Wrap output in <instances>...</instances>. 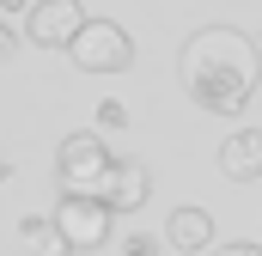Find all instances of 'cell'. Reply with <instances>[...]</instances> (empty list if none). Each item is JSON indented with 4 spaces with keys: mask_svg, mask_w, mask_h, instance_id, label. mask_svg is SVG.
<instances>
[{
    "mask_svg": "<svg viewBox=\"0 0 262 256\" xmlns=\"http://www.w3.org/2000/svg\"><path fill=\"white\" fill-rule=\"evenodd\" d=\"M220 171L238 177V183L262 177V128H232V134L220 140Z\"/></svg>",
    "mask_w": 262,
    "mask_h": 256,
    "instance_id": "8992f818",
    "label": "cell"
},
{
    "mask_svg": "<svg viewBox=\"0 0 262 256\" xmlns=\"http://www.w3.org/2000/svg\"><path fill=\"white\" fill-rule=\"evenodd\" d=\"M55 226H61V238L73 250H98V244L110 238V201H104V195H61Z\"/></svg>",
    "mask_w": 262,
    "mask_h": 256,
    "instance_id": "277c9868",
    "label": "cell"
},
{
    "mask_svg": "<svg viewBox=\"0 0 262 256\" xmlns=\"http://www.w3.org/2000/svg\"><path fill=\"white\" fill-rule=\"evenodd\" d=\"M165 238H171V250H207L213 244V220L201 214V207H177L171 220H165Z\"/></svg>",
    "mask_w": 262,
    "mask_h": 256,
    "instance_id": "ba28073f",
    "label": "cell"
},
{
    "mask_svg": "<svg viewBox=\"0 0 262 256\" xmlns=\"http://www.w3.org/2000/svg\"><path fill=\"white\" fill-rule=\"evenodd\" d=\"M67 55H73V67H85V73H122L134 61V37L116 18H85V31L67 43Z\"/></svg>",
    "mask_w": 262,
    "mask_h": 256,
    "instance_id": "7a4b0ae2",
    "label": "cell"
},
{
    "mask_svg": "<svg viewBox=\"0 0 262 256\" xmlns=\"http://www.w3.org/2000/svg\"><path fill=\"white\" fill-rule=\"evenodd\" d=\"M55 165H61V195H98L116 159L104 153L98 134H67L61 153H55Z\"/></svg>",
    "mask_w": 262,
    "mask_h": 256,
    "instance_id": "3957f363",
    "label": "cell"
},
{
    "mask_svg": "<svg viewBox=\"0 0 262 256\" xmlns=\"http://www.w3.org/2000/svg\"><path fill=\"white\" fill-rule=\"evenodd\" d=\"M213 256H262V244H220Z\"/></svg>",
    "mask_w": 262,
    "mask_h": 256,
    "instance_id": "4fadbf2b",
    "label": "cell"
},
{
    "mask_svg": "<svg viewBox=\"0 0 262 256\" xmlns=\"http://www.w3.org/2000/svg\"><path fill=\"white\" fill-rule=\"evenodd\" d=\"M98 195L110 201V214H134V207L146 201V165H140V159H116Z\"/></svg>",
    "mask_w": 262,
    "mask_h": 256,
    "instance_id": "52a82bcc",
    "label": "cell"
},
{
    "mask_svg": "<svg viewBox=\"0 0 262 256\" xmlns=\"http://www.w3.org/2000/svg\"><path fill=\"white\" fill-rule=\"evenodd\" d=\"M0 12H31V0H0Z\"/></svg>",
    "mask_w": 262,
    "mask_h": 256,
    "instance_id": "5bb4252c",
    "label": "cell"
},
{
    "mask_svg": "<svg viewBox=\"0 0 262 256\" xmlns=\"http://www.w3.org/2000/svg\"><path fill=\"white\" fill-rule=\"evenodd\" d=\"M177 79H183V92L201 110L238 116L250 104V92L262 86V49L250 43V31L201 25V31H189V43L177 55Z\"/></svg>",
    "mask_w": 262,
    "mask_h": 256,
    "instance_id": "6da1fadb",
    "label": "cell"
},
{
    "mask_svg": "<svg viewBox=\"0 0 262 256\" xmlns=\"http://www.w3.org/2000/svg\"><path fill=\"white\" fill-rule=\"evenodd\" d=\"M18 244H25V256H67V250H73V244L61 238V226H55V220H43V214L18 220Z\"/></svg>",
    "mask_w": 262,
    "mask_h": 256,
    "instance_id": "9c48e42d",
    "label": "cell"
},
{
    "mask_svg": "<svg viewBox=\"0 0 262 256\" xmlns=\"http://www.w3.org/2000/svg\"><path fill=\"white\" fill-rule=\"evenodd\" d=\"M98 128H128V110H122L116 98H104V104H98Z\"/></svg>",
    "mask_w": 262,
    "mask_h": 256,
    "instance_id": "30bf717a",
    "label": "cell"
},
{
    "mask_svg": "<svg viewBox=\"0 0 262 256\" xmlns=\"http://www.w3.org/2000/svg\"><path fill=\"white\" fill-rule=\"evenodd\" d=\"M12 55H18V31H12L6 12H0V61H12Z\"/></svg>",
    "mask_w": 262,
    "mask_h": 256,
    "instance_id": "8fae6325",
    "label": "cell"
},
{
    "mask_svg": "<svg viewBox=\"0 0 262 256\" xmlns=\"http://www.w3.org/2000/svg\"><path fill=\"white\" fill-rule=\"evenodd\" d=\"M79 31H85L79 0H37V6L25 12V37H31L37 49H67Z\"/></svg>",
    "mask_w": 262,
    "mask_h": 256,
    "instance_id": "5b68a950",
    "label": "cell"
},
{
    "mask_svg": "<svg viewBox=\"0 0 262 256\" xmlns=\"http://www.w3.org/2000/svg\"><path fill=\"white\" fill-rule=\"evenodd\" d=\"M122 256H159V244H152V238H146V232H134L128 244H122Z\"/></svg>",
    "mask_w": 262,
    "mask_h": 256,
    "instance_id": "7c38bea8",
    "label": "cell"
}]
</instances>
